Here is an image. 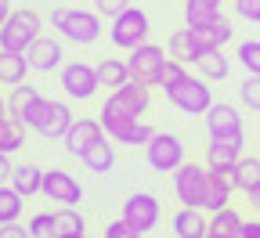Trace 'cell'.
I'll return each instance as SVG.
<instances>
[{
    "label": "cell",
    "mask_w": 260,
    "mask_h": 238,
    "mask_svg": "<svg viewBox=\"0 0 260 238\" xmlns=\"http://www.w3.org/2000/svg\"><path fill=\"white\" fill-rule=\"evenodd\" d=\"M242 145H246V133L235 130V133H217L206 145V162L210 166H235L242 159Z\"/></svg>",
    "instance_id": "cell-17"
},
{
    "label": "cell",
    "mask_w": 260,
    "mask_h": 238,
    "mask_svg": "<svg viewBox=\"0 0 260 238\" xmlns=\"http://www.w3.org/2000/svg\"><path fill=\"white\" fill-rule=\"evenodd\" d=\"M148 32H152L148 15H145L141 8H134V4H130L126 11H119L116 18H109V40H112L119 51H134L138 44L148 40Z\"/></svg>",
    "instance_id": "cell-3"
},
{
    "label": "cell",
    "mask_w": 260,
    "mask_h": 238,
    "mask_svg": "<svg viewBox=\"0 0 260 238\" xmlns=\"http://www.w3.org/2000/svg\"><path fill=\"white\" fill-rule=\"evenodd\" d=\"M242 213L232 206V202H228L224 210H213L210 213V231H220V234H232V238H239L242 234Z\"/></svg>",
    "instance_id": "cell-30"
},
{
    "label": "cell",
    "mask_w": 260,
    "mask_h": 238,
    "mask_svg": "<svg viewBox=\"0 0 260 238\" xmlns=\"http://www.w3.org/2000/svg\"><path fill=\"white\" fill-rule=\"evenodd\" d=\"M51 25L61 32L65 40H73L80 47H90L98 37H102V15L94 11H83V8H54L51 11Z\"/></svg>",
    "instance_id": "cell-1"
},
{
    "label": "cell",
    "mask_w": 260,
    "mask_h": 238,
    "mask_svg": "<svg viewBox=\"0 0 260 238\" xmlns=\"http://www.w3.org/2000/svg\"><path fill=\"white\" fill-rule=\"evenodd\" d=\"M40 15L37 11H29V8H22V11H11L8 15V22L0 25V51H29V44L40 37Z\"/></svg>",
    "instance_id": "cell-5"
},
{
    "label": "cell",
    "mask_w": 260,
    "mask_h": 238,
    "mask_svg": "<svg viewBox=\"0 0 260 238\" xmlns=\"http://www.w3.org/2000/svg\"><path fill=\"white\" fill-rule=\"evenodd\" d=\"M11 188L22 195V198H32V195H40L44 188V169L37 162H22L11 169Z\"/></svg>",
    "instance_id": "cell-23"
},
{
    "label": "cell",
    "mask_w": 260,
    "mask_h": 238,
    "mask_svg": "<svg viewBox=\"0 0 260 238\" xmlns=\"http://www.w3.org/2000/svg\"><path fill=\"white\" fill-rule=\"evenodd\" d=\"M15 8H11V0H0V25H4L8 22V15H11Z\"/></svg>",
    "instance_id": "cell-44"
},
{
    "label": "cell",
    "mask_w": 260,
    "mask_h": 238,
    "mask_svg": "<svg viewBox=\"0 0 260 238\" xmlns=\"http://www.w3.org/2000/svg\"><path fill=\"white\" fill-rule=\"evenodd\" d=\"M162 61H167V47L159 44H138L134 51H126V69H130V80L134 83H145V87H155L159 83V73H162Z\"/></svg>",
    "instance_id": "cell-7"
},
{
    "label": "cell",
    "mask_w": 260,
    "mask_h": 238,
    "mask_svg": "<svg viewBox=\"0 0 260 238\" xmlns=\"http://www.w3.org/2000/svg\"><path fill=\"white\" fill-rule=\"evenodd\" d=\"M83 238H87V234H83Z\"/></svg>",
    "instance_id": "cell-48"
},
{
    "label": "cell",
    "mask_w": 260,
    "mask_h": 238,
    "mask_svg": "<svg viewBox=\"0 0 260 238\" xmlns=\"http://www.w3.org/2000/svg\"><path fill=\"white\" fill-rule=\"evenodd\" d=\"M134 231H141V234H148L155 224H159V217H162V210H159V198L155 195H148V191H134L126 202H123V213H119Z\"/></svg>",
    "instance_id": "cell-11"
},
{
    "label": "cell",
    "mask_w": 260,
    "mask_h": 238,
    "mask_svg": "<svg viewBox=\"0 0 260 238\" xmlns=\"http://www.w3.org/2000/svg\"><path fill=\"white\" fill-rule=\"evenodd\" d=\"M232 191L235 188V177H232V166H210V195H206V213L213 210H224L232 202Z\"/></svg>",
    "instance_id": "cell-19"
},
{
    "label": "cell",
    "mask_w": 260,
    "mask_h": 238,
    "mask_svg": "<svg viewBox=\"0 0 260 238\" xmlns=\"http://www.w3.org/2000/svg\"><path fill=\"white\" fill-rule=\"evenodd\" d=\"M174 195L181 206H195V210H206V195H210V166L199 162H181L174 169Z\"/></svg>",
    "instance_id": "cell-2"
},
{
    "label": "cell",
    "mask_w": 260,
    "mask_h": 238,
    "mask_svg": "<svg viewBox=\"0 0 260 238\" xmlns=\"http://www.w3.org/2000/svg\"><path fill=\"white\" fill-rule=\"evenodd\" d=\"M105 238H141V231H134V227L119 217V220H112V224L105 227Z\"/></svg>",
    "instance_id": "cell-39"
},
{
    "label": "cell",
    "mask_w": 260,
    "mask_h": 238,
    "mask_svg": "<svg viewBox=\"0 0 260 238\" xmlns=\"http://www.w3.org/2000/svg\"><path fill=\"white\" fill-rule=\"evenodd\" d=\"M249 202H253V206H256V213H260V184L249 191Z\"/></svg>",
    "instance_id": "cell-45"
},
{
    "label": "cell",
    "mask_w": 260,
    "mask_h": 238,
    "mask_svg": "<svg viewBox=\"0 0 260 238\" xmlns=\"http://www.w3.org/2000/svg\"><path fill=\"white\" fill-rule=\"evenodd\" d=\"M40 109H44V94H40L37 87L18 83V87L11 90V97H8V116H11V119H18L22 126H37Z\"/></svg>",
    "instance_id": "cell-15"
},
{
    "label": "cell",
    "mask_w": 260,
    "mask_h": 238,
    "mask_svg": "<svg viewBox=\"0 0 260 238\" xmlns=\"http://www.w3.org/2000/svg\"><path fill=\"white\" fill-rule=\"evenodd\" d=\"M40 195H47L51 202H58V206H80L83 188H80V181L73 174H65V169H44Z\"/></svg>",
    "instance_id": "cell-13"
},
{
    "label": "cell",
    "mask_w": 260,
    "mask_h": 238,
    "mask_svg": "<svg viewBox=\"0 0 260 238\" xmlns=\"http://www.w3.org/2000/svg\"><path fill=\"white\" fill-rule=\"evenodd\" d=\"M224 0H184V25H206L220 18Z\"/></svg>",
    "instance_id": "cell-27"
},
{
    "label": "cell",
    "mask_w": 260,
    "mask_h": 238,
    "mask_svg": "<svg viewBox=\"0 0 260 238\" xmlns=\"http://www.w3.org/2000/svg\"><path fill=\"white\" fill-rule=\"evenodd\" d=\"M0 116H8V101L4 97H0Z\"/></svg>",
    "instance_id": "cell-47"
},
{
    "label": "cell",
    "mask_w": 260,
    "mask_h": 238,
    "mask_svg": "<svg viewBox=\"0 0 260 238\" xmlns=\"http://www.w3.org/2000/svg\"><path fill=\"white\" fill-rule=\"evenodd\" d=\"M235 15L253 22V25H260V0H235Z\"/></svg>",
    "instance_id": "cell-38"
},
{
    "label": "cell",
    "mask_w": 260,
    "mask_h": 238,
    "mask_svg": "<svg viewBox=\"0 0 260 238\" xmlns=\"http://www.w3.org/2000/svg\"><path fill=\"white\" fill-rule=\"evenodd\" d=\"M105 138V126H102V119H87V116H80V119H73V126H69V133H65V152L69 155H83L94 141H102Z\"/></svg>",
    "instance_id": "cell-16"
},
{
    "label": "cell",
    "mask_w": 260,
    "mask_h": 238,
    "mask_svg": "<svg viewBox=\"0 0 260 238\" xmlns=\"http://www.w3.org/2000/svg\"><path fill=\"white\" fill-rule=\"evenodd\" d=\"M80 234H87V224H83L80 210H76V206H61V210L54 213V231H51V238H80Z\"/></svg>",
    "instance_id": "cell-26"
},
{
    "label": "cell",
    "mask_w": 260,
    "mask_h": 238,
    "mask_svg": "<svg viewBox=\"0 0 260 238\" xmlns=\"http://www.w3.org/2000/svg\"><path fill=\"white\" fill-rule=\"evenodd\" d=\"M188 37H191L195 58H199V54H206V51H217V47H224L228 40L235 37V29H232V22H228V18L220 15V18L206 22V25H188Z\"/></svg>",
    "instance_id": "cell-14"
},
{
    "label": "cell",
    "mask_w": 260,
    "mask_h": 238,
    "mask_svg": "<svg viewBox=\"0 0 260 238\" xmlns=\"http://www.w3.org/2000/svg\"><path fill=\"white\" fill-rule=\"evenodd\" d=\"M80 159H83V166L90 169V174H112V166H116V145H112V138L105 133V138L94 141Z\"/></svg>",
    "instance_id": "cell-22"
},
{
    "label": "cell",
    "mask_w": 260,
    "mask_h": 238,
    "mask_svg": "<svg viewBox=\"0 0 260 238\" xmlns=\"http://www.w3.org/2000/svg\"><path fill=\"white\" fill-rule=\"evenodd\" d=\"M73 126V109L65 105V101H54V97H44V109H40V119H37V130L40 138L47 141H61L65 133Z\"/></svg>",
    "instance_id": "cell-12"
},
{
    "label": "cell",
    "mask_w": 260,
    "mask_h": 238,
    "mask_svg": "<svg viewBox=\"0 0 260 238\" xmlns=\"http://www.w3.org/2000/svg\"><path fill=\"white\" fill-rule=\"evenodd\" d=\"M235 58L249 76H260V40H242L235 47Z\"/></svg>",
    "instance_id": "cell-35"
},
{
    "label": "cell",
    "mask_w": 260,
    "mask_h": 238,
    "mask_svg": "<svg viewBox=\"0 0 260 238\" xmlns=\"http://www.w3.org/2000/svg\"><path fill=\"white\" fill-rule=\"evenodd\" d=\"M239 238H260V220H246L242 224V234Z\"/></svg>",
    "instance_id": "cell-43"
},
{
    "label": "cell",
    "mask_w": 260,
    "mask_h": 238,
    "mask_svg": "<svg viewBox=\"0 0 260 238\" xmlns=\"http://www.w3.org/2000/svg\"><path fill=\"white\" fill-rule=\"evenodd\" d=\"M232 177H235V188L249 195V191L260 184V155H242V159L232 166Z\"/></svg>",
    "instance_id": "cell-28"
},
{
    "label": "cell",
    "mask_w": 260,
    "mask_h": 238,
    "mask_svg": "<svg viewBox=\"0 0 260 238\" xmlns=\"http://www.w3.org/2000/svg\"><path fill=\"white\" fill-rule=\"evenodd\" d=\"M184 76H188L184 61H181V58H170V54H167V61H162V73H159V83H155V87H159L162 94H167V90H170V87H177V83H181Z\"/></svg>",
    "instance_id": "cell-34"
},
{
    "label": "cell",
    "mask_w": 260,
    "mask_h": 238,
    "mask_svg": "<svg viewBox=\"0 0 260 238\" xmlns=\"http://www.w3.org/2000/svg\"><path fill=\"white\" fill-rule=\"evenodd\" d=\"M25 227H29L32 238H51V231H54V213H37Z\"/></svg>",
    "instance_id": "cell-37"
},
{
    "label": "cell",
    "mask_w": 260,
    "mask_h": 238,
    "mask_svg": "<svg viewBox=\"0 0 260 238\" xmlns=\"http://www.w3.org/2000/svg\"><path fill=\"white\" fill-rule=\"evenodd\" d=\"M0 238H32V234H29V227L11 220V224H0Z\"/></svg>",
    "instance_id": "cell-41"
},
{
    "label": "cell",
    "mask_w": 260,
    "mask_h": 238,
    "mask_svg": "<svg viewBox=\"0 0 260 238\" xmlns=\"http://www.w3.org/2000/svg\"><path fill=\"white\" fill-rule=\"evenodd\" d=\"M29 69L32 65H29V58L22 51H0V83L18 87V83H25Z\"/></svg>",
    "instance_id": "cell-24"
},
{
    "label": "cell",
    "mask_w": 260,
    "mask_h": 238,
    "mask_svg": "<svg viewBox=\"0 0 260 238\" xmlns=\"http://www.w3.org/2000/svg\"><path fill=\"white\" fill-rule=\"evenodd\" d=\"M206 238H232V234H220V231H210Z\"/></svg>",
    "instance_id": "cell-46"
},
{
    "label": "cell",
    "mask_w": 260,
    "mask_h": 238,
    "mask_svg": "<svg viewBox=\"0 0 260 238\" xmlns=\"http://www.w3.org/2000/svg\"><path fill=\"white\" fill-rule=\"evenodd\" d=\"M102 116V126H105V133L116 141V145H148L152 141V126L148 123H141V119H134V116H109V112H98Z\"/></svg>",
    "instance_id": "cell-10"
},
{
    "label": "cell",
    "mask_w": 260,
    "mask_h": 238,
    "mask_svg": "<svg viewBox=\"0 0 260 238\" xmlns=\"http://www.w3.org/2000/svg\"><path fill=\"white\" fill-rule=\"evenodd\" d=\"M145 159L155 174H174L184 162V145L177 133H152V141L145 145Z\"/></svg>",
    "instance_id": "cell-9"
},
{
    "label": "cell",
    "mask_w": 260,
    "mask_h": 238,
    "mask_svg": "<svg viewBox=\"0 0 260 238\" xmlns=\"http://www.w3.org/2000/svg\"><path fill=\"white\" fill-rule=\"evenodd\" d=\"M167 51H170V58H181L184 65H188V61H195V47H191V37H188V25L170 32V40H167Z\"/></svg>",
    "instance_id": "cell-33"
},
{
    "label": "cell",
    "mask_w": 260,
    "mask_h": 238,
    "mask_svg": "<svg viewBox=\"0 0 260 238\" xmlns=\"http://www.w3.org/2000/svg\"><path fill=\"white\" fill-rule=\"evenodd\" d=\"M11 169H15V166L8 162V152H0V184H8V181H11Z\"/></svg>",
    "instance_id": "cell-42"
},
{
    "label": "cell",
    "mask_w": 260,
    "mask_h": 238,
    "mask_svg": "<svg viewBox=\"0 0 260 238\" xmlns=\"http://www.w3.org/2000/svg\"><path fill=\"white\" fill-rule=\"evenodd\" d=\"M61 90L69 94L73 101H90L98 94V65L90 61H69V65H61V76H58Z\"/></svg>",
    "instance_id": "cell-8"
},
{
    "label": "cell",
    "mask_w": 260,
    "mask_h": 238,
    "mask_svg": "<svg viewBox=\"0 0 260 238\" xmlns=\"http://www.w3.org/2000/svg\"><path fill=\"white\" fill-rule=\"evenodd\" d=\"M167 101L174 109H181L184 116H206V109L213 105V90L206 76H184L177 87L167 90Z\"/></svg>",
    "instance_id": "cell-4"
},
{
    "label": "cell",
    "mask_w": 260,
    "mask_h": 238,
    "mask_svg": "<svg viewBox=\"0 0 260 238\" xmlns=\"http://www.w3.org/2000/svg\"><path fill=\"white\" fill-rule=\"evenodd\" d=\"M130 80V69H126V58H102L98 61V83L116 90Z\"/></svg>",
    "instance_id": "cell-29"
},
{
    "label": "cell",
    "mask_w": 260,
    "mask_h": 238,
    "mask_svg": "<svg viewBox=\"0 0 260 238\" xmlns=\"http://www.w3.org/2000/svg\"><path fill=\"white\" fill-rule=\"evenodd\" d=\"M25 145V126L11 116H0V152H18Z\"/></svg>",
    "instance_id": "cell-31"
},
{
    "label": "cell",
    "mask_w": 260,
    "mask_h": 238,
    "mask_svg": "<svg viewBox=\"0 0 260 238\" xmlns=\"http://www.w3.org/2000/svg\"><path fill=\"white\" fill-rule=\"evenodd\" d=\"M239 97H242L246 109L260 112V76H246V80L239 83Z\"/></svg>",
    "instance_id": "cell-36"
},
{
    "label": "cell",
    "mask_w": 260,
    "mask_h": 238,
    "mask_svg": "<svg viewBox=\"0 0 260 238\" xmlns=\"http://www.w3.org/2000/svg\"><path fill=\"white\" fill-rule=\"evenodd\" d=\"M94 8H98V15L116 18L119 11H126V8H130V0H94Z\"/></svg>",
    "instance_id": "cell-40"
},
{
    "label": "cell",
    "mask_w": 260,
    "mask_h": 238,
    "mask_svg": "<svg viewBox=\"0 0 260 238\" xmlns=\"http://www.w3.org/2000/svg\"><path fill=\"white\" fill-rule=\"evenodd\" d=\"M148 105H152L148 87H145V83H134V80H126L123 87L109 90L102 112H109V116H134V119H141V116L148 112Z\"/></svg>",
    "instance_id": "cell-6"
},
{
    "label": "cell",
    "mask_w": 260,
    "mask_h": 238,
    "mask_svg": "<svg viewBox=\"0 0 260 238\" xmlns=\"http://www.w3.org/2000/svg\"><path fill=\"white\" fill-rule=\"evenodd\" d=\"M25 58H29V65L37 73H54L58 65H61V40H54V37H37L29 44V51H25Z\"/></svg>",
    "instance_id": "cell-18"
},
{
    "label": "cell",
    "mask_w": 260,
    "mask_h": 238,
    "mask_svg": "<svg viewBox=\"0 0 260 238\" xmlns=\"http://www.w3.org/2000/svg\"><path fill=\"white\" fill-rule=\"evenodd\" d=\"M22 217V195L11 184H0V224H11Z\"/></svg>",
    "instance_id": "cell-32"
},
{
    "label": "cell",
    "mask_w": 260,
    "mask_h": 238,
    "mask_svg": "<svg viewBox=\"0 0 260 238\" xmlns=\"http://www.w3.org/2000/svg\"><path fill=\"white\" fill-rule=\"evenodd\" d=\"M170 224H174V238H206L210 234V220L195 206H181V213H174Z\"/></svg>",
    "instance_id": "cell-21"
},
{
    "label": "cell",
    "mask_w": 260,
    "mask_h": 238,
    "mask_svg": "<svg viewBox=\"0 0 260 238\" xmlns=\"http://www.w3.org/2000/svg\"><path fill=\"white\" fill-rule=\"evenodd\" d=\"M206 130L210 138H217V133H235L242 130V116L235 105H228V101H213V105L206 109Z\"/></svg>",
    "instance_id": "cell-20"
},
{
    "label": "cell",
    "mask_w": 260,
    "mask_h": 238,
    "mask_svg": "<svg viewBox=\"0 0 260 238\" xmlns=\"http://www.w3.org/2000/svg\"><path fill=\"white\" fill-rule=\"evenodd\" d=\"M191 65H195V73H199V76H206L210 83H213V80H228V73H232V61H228L224 47H217V51H206V54H199V58H195Z\"/></svg>",
    "instance_id": "cell-25"
}]
</instances>
